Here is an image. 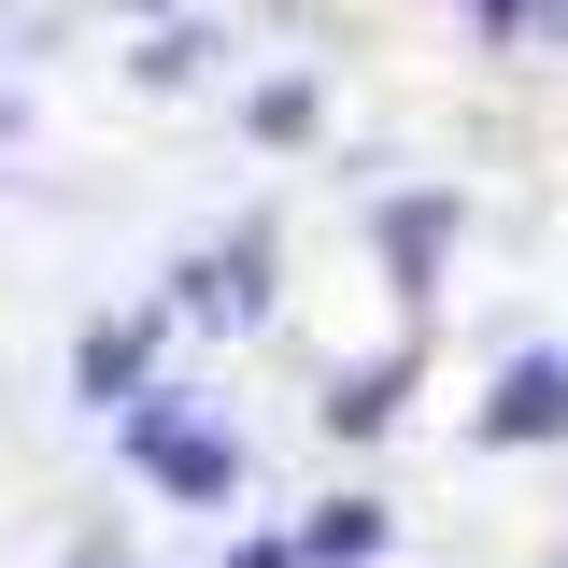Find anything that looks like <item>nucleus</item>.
I'll list each match as a JSON object with an SVG mask.
<instances>
[{"label": "nucleus", "mask_w": 568, "mask_h": 568, "mask_svg": "<svg viewBox=\"0 0 568 568\" xmlns=\"http://www.w3.org/2000/svg\"><path fill=\"white\" fill-rule=\"evenodd\" d=\"M555 426H568V355H511V369H497L484 440H555Z\"/></svg>", "instance_id": "nucleus-2"}, {"label": "nucleus", "mask_w": 568, "mask_h": 568, "mask_svg": "<svg viewBox=\"0 0 568 568\" xmlns=\"http://www.w3.org/2000/svg\"><path fill=\"white\" fill-rule=\"evenodd\" d=\"M298 555H313V568H369V555H384V497H327V511L298 526Z\"/></svg>", "instance_id": "nucleus-4"}, {"label": "nucleus", "mask_w": 568, "mask_h": 568, "mask_svg": "<svg viewBox=\"0 0 568 568\" xmlns=\"http://www.w3.org/2000/svg\"><path fill=\"white\" fill-rule=\"evenodd\" d=\"M129 455L156 469V484H185V497H227V484H242V455L200 440V426H171V398H129Z\"/></svg>", "instance_id": "nucleus-1"}, {"label": "nucleus", "mask_w": 568, "mask_h": 568, "mask_svg": "<svg viewBox=\"0 0 568 568\" xmlns=\"http://www.w3.org/2000/svg\"><path fill=\"white\" fill-rule=\"evenodd\" d=\"M227 568H284V555H271V540H256V555H227Z\"/></svg>", "instance_id": "nucleus-5"}, {"label": "nucleus", "mask_w": 568, "mask_h": 568, "mask_svg": "<svg viewBox=\"0 0 568 568\" xmlns=\"http://www.w3.org/2000/svg\"><path fill=\"white\" fill-rule=\"evenodd\" d=\"M142 355H156V313H129V327H85V355H71V384H85V398L114 413V398L142 384Z\"/></svg>", "instance_id": "nucleus-3"}]
</instances>
